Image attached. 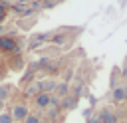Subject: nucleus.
Masks as SVG:
<instances>
[{
	"label": "nucleus",
	"instance_id": "4",
	"mask_svg": "<svg viewBox=\"0 0 127 123\" xmlns=\"http://www.w3.org/2000/svg\"><path fill=\"white\" fill-rule=\"evenodd\" d=\"M50 99H52V93H36L34 95V103L38 109H48L50 107Z\"/></svg>",
	"mask_w": 127,
	"mask_h": 123
},
{
	"label": "nucleus",
	"instance_id": "9",
	"mask_svg": "<svg viewBox=\"0 0 127 123\" xmlns=\"http://www.w3.org/2000/svg\"><path fill=\"white\" fill-rule=\"evenodd\" d=\"M75 105H77V97H75V95H67V97H64V99L60 101V109H65V111L73 109Z\"/></svg>",
	"mask_w": 127,
	"mask_h": 123
},
{
	"label": "nucleus",
	"instance_id": "17",
	"mask_svg": "<svg viewBox=\"0 0 127 123\" xmlns=\"http://www.w3.org/2000/svg\"><path fill=\"white\" fill-rule=\"evenodd\" d=\"M87 123H99V117L97 115H89L87 117Z\"/></svg>",
	"mask_w": 127,
	"mask_h": 123
},
{
	"label": "nucleus",
	"instance_id": "15",
	"mask_svg": "<svg viewBox=\"0 0 127 123\" xmlns=\"http://www.w3.org/2000/svg\"><path fill=\"white\" fill-rule=\"evenodd\" d=\"M22 123H42V119H40V113H30Z\"/></svg>",
	"mask_w": 127,
	"mask_h": 123
},
{
	"label": "nucleus",
	"instance_id": "5",
	"mask_svg": "<svg viewBox=\"0 0 127 123\" xmlns=\"http://www.w3.org/2000/svg\"><path fill=\"white\" fill-rule=\"evenodd\" d=\"M50 38H52V32H44V34H36V36H32L28 50H36L40 44H44V42H46V40H50Z\"/></svg>",
	"mask_w": 127,
	"mask_h": 123
},
{
	"label": "nucleus",
	"instance_id": "13",
	"mask_svg": "<svg viewBox=\"0 0 127 123\" xmlns=\"http://www.w3.org/2000/svg\"><path fill=\"white\" fill-rule=\"evenodd\" d=\"M38 93V87H36V83H30V85H26V89H24V95H28V97H34Z\"/></svg>",
	"mask_w": 127,
	"mask_h": 123
},
{
	"label": "nucleus",
	"instance_id": "11",
	"mask_svg": "<svg viewBox=\"0 0 127 123\" xmlns=\"http://www.w3.org/2000/svg\"><path fill=\"white\" fill-rule=\"evenodd\" d=\"M8 65H10V69H14V71L22 69V65H24V62H22V56H20V54H16V56L12 58V62H10Z\"/></svg>",
	"mask_w": 127,
	"mask_h": 123
},
{
	"label": "nucleus",
	"instance_id": "3",
	"mask_svg": "<svg viewBox=\"0 0 127 123\" xmlns=\"http://www.w3.org/2000/svg\"><path fill=\"white\" fill-rule=\"evenodd\" d=\"M34 83H36V87H38V93H54V89H56V85H58V81L52 79V77L38 79V81H34Z\"/></svg>",
	"mask_w": 127,
	"mask_h": 123
},
{
	"label": "nucleus",
	"instance_id": "20",
	"mask_svg": "<svg viewBox=\"0 0 127 123\" xmlns=\"http://www.w3.org/2000/svg\"><path fill=\"white\" fill-rule=\"evenodd\" d=\"M2 2H4V0H0V4H2Z\"/></svg>",
	"mask_w": 127,
	"mask_h": 123
},
{
	"label": "nucleus",
	"instance_id": "2",
	"mask_svg": "<svg viewBox=\"0 0 127 123\" xmlns=\"http://www.w3.org/2000/svg\"><path fill=\"white\" fill-rule=\"evenodd\" d=\"M10 113H12V117H14V121H16V123H22V121L30 115V109H28V105H26V103H16V105L10 109Z\"/></svg>",
	"mask_w": 127,
	"mask_h": 123
},
{
	"label": "nucleus",
	"instance_id": "10",
	"mask_svg": "<svg viewBox=\"0 0 127 123\" xmlns=\"http://www.w3.org/2000/svg\"><path fill=\"white\" fill-rule=\"evenodd\" d=\"M10 95H12V85H8V83H0V101L10 99Z\"/></svg>",
	"mask_w": 127,
	"mask_h": 123
},
{
	"label": "nucleus",
	"instance_id": "1",
	"mask_svg": "<svg viewBox=\"0 0 127 123\" xmlns=\"http://www.w3.org/2000/svg\"><path fill=\"white\" fill-rule=\"evenodd\" d=\"M0 54H10V56L20 54V46H18V42H16L12 36L2 34V36H0Z\"/></svg>",
	"mask_w": 127,
	"mask_h": 123
},
{
	"label": "nucleus",
	"instance_id": "14",
	"mask_svg": "<svg viewBox=\"0 0 127 123\" xmlns=\"http://www.w3.org/2000/svg\"><path fill=\"white\" fill-rule=\"evenodd\" d=\"M0 123H14V117L10 111H2L0 113Z\"/></svg>",
	"mask_w": 127,
	"mask_h": 123
},
{
	"label": "nucleus",
	"instance_id": "18",
	"mask_svg": "<svg viewBox=\"0 0 127 123\" xmlns=\"http://www.w3.org/2000/svg\"><path fill=\"white\" fill-rule=\"evenodd\" d=\"M4 111V101H0V113Z\"/></svg>",
	"mask_w": 127,
	"mask_h": 123
},
{
	"label": "nucleus",
	"instance_id": "16",
	"mask_svg": "<svg viewBox=\"0 0 127 123\" xmlns=\"http://www.w3.org/2000/svg\"><path fill=\"white\" fill-rule=\"evenodd\" d=\"M46 111H48V117H50V119H56V117L60 115V111H62V109H58V107H48Z\"/></svg>",
	"mask_w": 127,
	"mask_h": 123
},
{
	"label": "nucleus",
	"instance_id": "8",
	"mask_svg": "<svg viewBox=\"0 0 127 123\" xmlns=\"http://www.w3.org/2000/svg\"><path fill=\"white\" fill-rule=\"evenodd\" d=\"M111 99L115 101V103H121V101H125L127 99V87H113V91H111Z\"/></svg>",
	"mask_w": 127,
	"mask_h": 123
},
{
	"label": "nucleus",
	"instance_id": "21",
	"mask_svg": "<svg viewBox=\"0 0 127 123\" xmlns=\"http://www.w3.org/2000/svg\"><path fill=\"white\" fill-rule=\"evenodd\" d=\"M14 123H16V121H14Z\"/></svg>",
	"mask_w": 127,
	"mask_h": 123
},
{
	"label": "nucleus",
	"instance_id": "19",
	"mask_svg": "<svg viewBox=\"0 0 127 123\" xmlns=\"http://www.w3.org/2000/svg\"><path fill=\"white\" fill-rule=\"evenodd\" d=\"M42 123H52V121H42Z\"/></svg>",
	"mask_w": 127,
	"mask_h": 123
},
{
	"label": "nucleus",
	"instance_id": "6",
	"mask_svg": "<svg viewBox=\"0 0 127 123\" xmlns=\"http://www.w3.org/2000/svg\"><path fill=\"white\" fill-rule=\"evenodd\" d=\"M52 95H56V97H60V99L67 97V95H69V83H67V81H60V83L56 85V89H54Z\"/></svg>",
	"mask_w": 127,
	"mask_h": 123
},
{
	"label": "nucleus",
	"instance_id": "7",
	"mask_svg": "<svg viewBox=\"0 0 127 123\" xmlns=\"http://www.w3.org/2000/svg\"><path fill=\"white\" fill-rule=\"evenodd\" d=\"M97 117H99V123H117V115L111 109H101Z\"/></svg>",
	"mask_w": 127,
	"mask_h": 123
},
{
	"label": "nucleus",
	"instance_id": "12",
	"mask_svg": "<svg viewBox=\"0 0 127 123\" xmlns=\"http://www.w3.org/2000/svg\"><path fill=\"white\" fill-rule=\"evenodd\" d=\"M6 18H8V4H6V0H4V2L0 4V24H4Z\"/></svg>",
	"mask_w": 127,
	"mask_h": 123
}]
</instances>
